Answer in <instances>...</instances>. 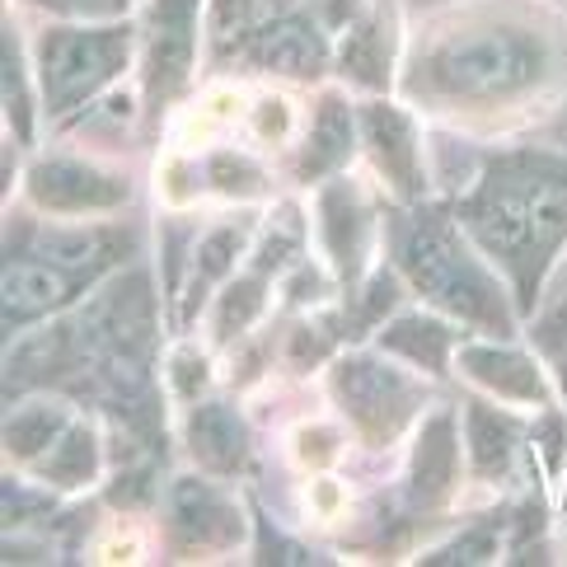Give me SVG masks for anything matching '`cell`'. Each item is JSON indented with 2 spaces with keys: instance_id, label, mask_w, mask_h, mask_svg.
Returning a JSON list of instances; mask_svg holds the SVG:
<instances>
[{
  "instance_id": "19",
  "label": "cell",
  "mask_w": 567,
  "mask_h": 567,
  "mask_svg": "<svg viewBox=\"0 0 567 567\" xmlns=\"http://www.w3.org/2000/svg\"><path fill=\"white\" fill-rule=\"evenodd\" d=\"M245 239H249V220H230V226H216L212 235H202V245H197V281H193V300L212 287V281H220L230 268H235V258L239 249H245Z\"/></svg>"
},
{
  "instance_id": "4",
  "label": "cell",
  "mask_w": 567,
  "mask_h": 567,
  "mask_svg": "<svg viewBox=\"0 0 567 567\" xmlns=\"http://www.w3.org/2000/svg\"><path fill=\"white\" fill-rule=\"evenodd\" d=\"M132 56V29L109 24H62L38 38V85L52 117H66L85 99H94L109 80L127 66Z\"/></svg>"
},
{
  "instance_id": "9",
  "label": "cell",
  "mask_w": 567,
  "mask_h": 567,
  "mask_svg": "<svg viewBox=\"0 0 567 567\" xmlns=\"http://www.w3.org/2000/svg\"><path fill=\"white\" fill-rule=\"evenodd\" d=\"M169 530L184 549H226L239 539V512L202 478H178L169 493Z\"/></svg>"
},
{
  "instance_id": "3",
  "label": "cell",
  "mask_w": 567,
  "mask_h": 567,
  "mask_svg": "<svg viewBox=\"0 0 567 567\" xmlns=\"http://www.w3.org/2000/svg\"><path fill=\"white\" fill-rule=\"evenodd\" d=\"M399 262L409 281L432 296L441 310L460 315L474 329L488 333H512V315H506L502 287L493 281V272L470 254V245L460 239L455 220H445L441 212H422L413 216L399 235Z\"/></svg>"
},
{
  "instance_id": "13",
  "label": "cell",
  "mask_w": 567,
  "mask_h": 567,
  "mask_svg": "<svg viewBox=\"0 0 567 567\" xmlns=\"http://www.w3.org/2000/svg\"><path fill=\"white\" fill-rule=\"evenodd\" d=\"M460 361H464V371H470L478 384H488V390L502 394L506 403H539V409H544V380H539V371L520 352L464 348Z\"/></svg>"
},
{
  "instance_id": "16",
  "label": "cell",
  "mask_w": 567,
  "mask_h": 567,
  "mask_svg": "<svg viewBox=\"0 0 567 567\" xmlns=\"http://www.w3.org/2000/svg\"><path fill=\"white\" fill-rule=\"evenodd\" d=\"M71 422H75V417L66 413V403H52V399H38V403H24V409H14L10 422H6L10 460L33 464L56 436L71 427Z\"/></svg>"
},
{
  "instance_id": "1",
  "label": "cell",
  "mask_w": 567,
  "mask_h": 567,
  "mask_svg": "<svg viewBox=\"0 0 567 567\" xmlns=\"http://www.w3.org/2000/svg\"><path fill=\"white\" fill-rule=\"evenodd\" d=\"M460 216L478 249L512 272L520 310H530L544 268L567 239V159L539 151L493 159Z\"/></svg>"
},
{
  "instance_id": "15",
  "label": "cell",
  "mask_w": 567,
  "mask_h": 567,
  "mask_svg": "<svg viewBox=\"0 0 567 567\" xmlns=\"http://www.w3.org/2000/svg\"><path fill=\"white\" fill-rule=\"evenodd\" d=\"M357 123H361V117H357ZM357 123H352V109L342 104L338 94H323L319 113H315V127H310V146H306V155H300V174L319 178V174L338 169L342 159L352 155Z\"/></svg>"
},
{
  "instance_id": "22",
  "label": "cell",
  "mask_w": 567,
  "mask_h": 567,
  "mask_svg": "<svg viewBox=\"0 0 567 567\" xmlns=\"http://www.w3.org/2000/svg\"><path fill=\"white\" fill-rule=\"evenodd\" d=\"M207 178L220 188V193H258L262 188V174L249 165L245 155H235V151H216L212 159H207Z\"/></svg>"
},
{
  "instance_id": "17",
  "label": "cell",
  "mask_w": 567,
  "mask_h": 567,
  "mask_svg": "<svg viewBox=\"0 0 567 567\" xmlns=\"http://www.w3.org/2000/svg\"><path fill=\"white\" fill-rule=\"evenodd\" d=\"M516 451V427L512 417H502L488 403H470V460L483 478H497L506 474Z\"/></svg>"
},
{
  "instance_id": "12",
  "label": "cell",
  "mask_w": 567,
  "mask_h": 567,
  "mask_svg": "<svg viewBox=\"0 0 567 567\" xmlns=\"http://www.w3.org/2000/svg\"><path fill=\"white\" fill-rule=\"evenodd\" d=\"M188 445L212 474H235L249 455L245 422L235 417L230 403H197L188 417Z\"/></svg>"
},
{
  "instance_id": "2",
  "label": "cell",
  "mask_w": 567,
  "mask_h": 567,
  "mask_svg": "<svg viewBox=\"0 0 567 567\" xmlns=\"http://www.w3.org/2000/svg\"><path fill=\"white\" fill-rule=\"evenodd\" d=\"M549 71L544 38L516 24H483L451 33L422 56V85L455 104H497L535 90Z\"/></svg>"
},
{
  "instance_id": "7",
  "label": "cell",
  "mask_w": 567,
  "mask_h": 567,
  "mask_svg": "<svg viewBox=\"0 0 567 567\" xmlns=\"http://www.w3.org/2000/svg\"><path fill=\"white\" fill-rule=\"evenodd\" d=\"M333 394L342 399V409L367 436H384L399 427V417L413 409V384L403 371L380 367L371 357L342 361L333 375Z\"/></svg>"
},
{
  "instance_id": "11",
  "label": "cell",
  "mask_w": 567,
  "mask_h": 567,
  "mask_svg": "<svg viewBox=\"0 0 567 567\" xmlns=\"http://www.w3.org/2000/svg\"><path fill=\"white\" fill-rule=\"evenodd\" d=\"M249 52L262 71L300 75V80L323 75V66H329V43H323V33L306 14H287V19H277V24H262L254 33Z\"/></svg>"
},
{
  "instance_id": "25",
  "label": "cell",
  "mask_w": 567,
  "mask_h": 567,
  "mask_svg": "<svg viewBox=\"0 0 567 567\" xmlns=\"http://www.w3.org/2000/svg\"><path fill=\"white\" fill-rule=\"evenodd\" d=\"M554 357H558L563 367H567V342H554Z\"/></svg>"
},
{
  "instance_id": "10",
  "label": "cell",
  "mask_w": 567,
  "mask_h": 567,
  "mask_svg": "<svg viewBox=\"0 0 567 567\" xmlns=\"http://www.w3.org/2000/svg\"><path fill=\"white\" fill-rule=\"evenodd\" d=\"M361 132H367V146L375 155L380 174L390 178L403 197H417L422 193V159H417V136H413L409 117L394 104H367L361 109Z\"/></svg>"
},
{
  "instance_id": "14",
  "label": "cell",
  "mask_w": 567,
  "mask_h": 567,
  "mask_svg": "<svg viewBox=\"0 0 567 567\" xmlns=\"http://www.w3.org/2000/svg\"><path fill=\"white\" fill-rule=\"evenodd\" d=\"M29 470L43 483H52V488H85V483H94V474H99V436H94V427L90 422H71V427L29 464Z\"/></svg>"
},
{
  "instance_id": "23",
  "label": "cell",
  "mask_w": 567,
  "mask_h": 567,
  "mask_svg": "<svg viewBox=\"0 0 567 567\" xmlns=\"http://www.w3.org/2000/svg\"><path fill=\"white\" fill-rule=\"evenodd\" d=\"M174 384H178V394H197L202 384H207V361H202L197 352H178L174 357Z\"/></svg>"
},
{
  "instance_id": "8",
  "label": "cell",
  "mask_w": 567,
  "mask_h": 567,
  "mask_svg": "<svg viewBox=\"0 0 567 567\" xmlns=\"http://www.w3.org/2000/svg\"><path fill=\"white\" fill-rule=\"evenodd\" d=\"M197 48V0H155L146 24V94L155 109L184 90Z\"/></svg>"
},
{
  "instance_id": "6",
  "label": "cell",
  "mask_w": 567,
  "mask_h": 567,
  "mask_svg": "<svg viewBox=\"0 0 567 567\" xmlns=\"http://www.w3.org/2000/svg\"><path fill=\"white\" fill-rule=\"evenodd\" d=\"M127 178H117L99 165H85V159H66V155H52V159H38L29 169V197L38 202L43 212L56 216H90V212H113L127 202Z\"/></svg>"
},
{
  "instance_id": "24",
  "label": "cell",
  "mask_w": 567,
  "mask_h": 567,
  "mask_svg": "<svg viewBox=\"0 0 567 567\" xmlns=\"http://www.w3.org/2000/svg\"><path fill=\"white\" fill-rule=\"evenodd\" d=\"M262 117H258V132L262 136H281L287 132V123H291V113H287V104H281V99H262Z\"/></svg>"
},
{
  "instance_id": "18",
  "label": "cell",
  "mask_w": 567,
  "mask_h": 567,
  "mask_svg": "<svg viewBox=\"0 0 567 567\" xmlns=\"http://www.w3.org/2000/svg\"><path fill=\"white\" fill-rule=\"evenodd\" d=\"M384 348L394 352H409L417 367H427L441 375L445 367V348H451V329L436 319H399L394 329H384Z\"/></svg>"
},
{
  "instance_id": "5",
  "label": "cell",
  "mask_w": 567,
  "mask_h": 567,
  "mask_svg": "<svg viewBox=\"0 0 567 567\" xmlns=\"http://www.w3.org/2000/svg\"><path fill=\"white\" fill-rule=\"evenodd\" d=\"M99 268L85 262H62L48 254H24L6 262V277H0V306H6V329L19 333L24 323L43 319L52 310H62L66 300H75L80 287H90Z\"/></svg>"
},
{
  "instance_id": "21",
  "label": "cell",
  "mask_w": 567,
  "mask_h": 567,
  "mask_svg": "<svg viewBox=\"0 0 567 567\" xmlns=\"http://www.w3.org/2000/svg\"><path fill=\"white\" fill-rule=\"evenodd\" d=\"M342 66H348V75H357L361 85H384V80H390V38H384L380 29L348 33Z\"/></svg>"
},
{
  "instance_id": "20",
  "label": "cell",
  "mask_w": 567,
  "mask_h": 567,
  "mask_svg": "<svg viewBox=\"0 0 567 567\" xmlns=\"http://www.w3.org/2000/svg\"><path fill=\"white\" fill-rule=\"evenodd\" d=\"M258 310H262V272L230 281L226 296H220V310H216V338L230 342L235 333H245Z\"/></svg>"
}]
</instances>
